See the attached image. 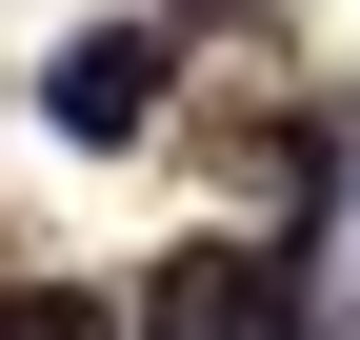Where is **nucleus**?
Masks as SVG:
<instances>
[{
    "label": "nucleus",
    "mask_w": 360,
    "mask_h": 340,
    "mask_svg": "<svg viewBox=\"0 0 360 340\" xmlns=\"http://www.w3.org/2000/svg\"><path fill=\"white\" fill-rule=\"evenodd\" d=\"M160 80H180V40H160V20H80L60 60H40V100H60V140H141Z\"/></svg>",
    "instance_id": "obj_2"
},
{
    "label": "nucleus",
    "mask_w": 360,
    "mask_h": 340,
    "mask_svg": "<svg viewBox=\"0 0 360 340\" xmlns=\"http://www.w3.org/2000/svg\"><path fill=\"white\" fill-rule=\"evenodd\" d=\"M141 340H300V240H180L141 280Z\"/></svg>",
    "instance_id": "obj_1"
},
{
    "label": "nucleus",
    "mask_w": 360,
    "mask_h": 340,
    "mask_svg": "<svg viewBox=\"0 0 360 340\" xmlns=\"http://www.w3.org/2000/svg\"><path fill=\"white\" fill-rule=\"evenodd\" d=\"M0 340H101V320H80V301H0Z\"/></svg>",
    "instance_id": "obj_3"
}]
</instances>
